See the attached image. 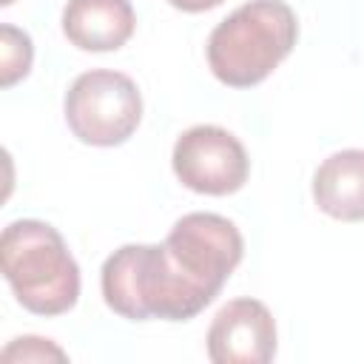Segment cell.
Here are the masks:
<instances>
[{
  "instance_id": "obj_9",
  "label": "cell",
  "mask_w": 364,
  "mask_h": 364,
  "mask_svg": "<svg viewBox=\"0 0 364 364\" xmlns=\"http://www.w3.org/2000/svg\"><path fill=\"white\" fill-rule=\"evenodd\" d=\"M313 199L338 222H364V151L330 154L313 173Z\"/></svg>"
},
{
  "instance_id": "obj_7",
  "label": "cell",
  "mask_w": 364,
  "mask_h": 364,
  "mask_svg": "<svg viewBox=\"0 0 364 364\" xmlns=\"http://www.w3.org/2000/svg\"><path fill=\"white\" fill-rule=\"evenodd\" d=\"M208 358L213 364H267L276 355V321L259 299H233L208 327Z\"/></svg>"
},
{
  "instance_id": "obj_4",
  "label": "cell",
  "mask_w": 364,
  "mask_h": 364,
  "mask_svg": "<svg viewBox=\"0 0 364 364\" xmlns=\"http://www.w3.org/2000/svg\"><path fill=\"white\" fill-rule=\"evenodd\" d=\"M63 111L80 142L114 148L136 131L142 119V94L128 74L94 68L71 82Z\"/></svg>"
},
{
  "instance_id": "obj_1",
  "label": "cell",
  "mask_w": 364,
  "mask_h": 364,
  "mask_svg": "<svg viewBox=\"0 0 364 364\" xmlns=\"http://www.w3.org/2000/svg\"><path fill=\"white\" fill-rule=\"evenodd\" d=\"M105 304L128 321H188L213 299L202 293L162 245H122L100 273Z\"/></svg>"
},
{
  "instance_id": "obj_13",
  "label": "cell",
  "mask_w": 364,
  "mask_h": 364,
  "mask_svg": "<svg viewBox=\"0 0 364 364\" xmlns=\"http://www.w3.org/2000/svg\"><path fill=\"white\" fill-rule=\"evenodd\" d=\"M11 3H14V0H0V6H11Z\"/></svg>"
},
{
  "instance_id": "obj_11",
  "label": "cell",
  "mask_w": 364,
  "mask_h": 364,
  "mask_svg": "<svg viewBox=\"0 0 364 364\" xmlns=\"http://www.w3.org/2000/svg\"><path fill=\"white\" fill-rule=\"evenodd\" d=\"M3 361H48V358H57V361H65V353L60 347H54L48 338H37V336H23V338H14L3 355Z\"/></svg>"
},
{
  "instance_id": "obj_5",
  "label": "cell",
  "mask_w": 364,
  "mask_h": 364,
  "mask_svg": "<svg viewBox=\"0 0 364 364\" xmlns=\"http://www.w3.org/2000/svg\"><path fill=\"white\" fill-rule=\"evenodd\" d=\"M165 247L176 267L210 299L219 296L228 276L245 256L239 228L219 213H185L165 236Z\"/></svg>"
},
{
  "instance_id": "obj_8",
  "label": "cell",
  "mask_w": 364,
  "mask_h": 364,
  "mask_svg": "<svg viewBox=\"0 0 364 364\" xmlns=\"http://www.w3.org/2000/svg\"><path fill=\"white\" fill-rule=\"evenodd\" d=\"M136 28L131 0H68L63 9V34L82 51H117Z\"/></svg>"
},
{
  "instance_id": "obj_3",
  "label": "cell",
  "mask_w": 364,
  "mask_h": 364,
  "mask_svg": "<svg viewBox=\"0 0 364 364\" xmlns=\"http://www.w3.org/2000/svg\"><path fill=\"white\" fill-rule=\"evenodd\" d=\"M296 11L284 0H250L228 14L208 37V65L230 88L259 85L293 51Z\"/></svg>"
},
{
  "instance_id": "obj_6",
  "label": "cell",
  "mask_w": 364,
  "mask_h": 364,
  "mask_svg": "<svg viewBox=\"0 0 364 364\" xmlns=\"http://www.w3.org/2000/svg\"><path fill=\"white\" fill-rule=\"evenodd\" d=\"M176 179L208 196L236 193L250 173L245 145L219 125H193L176 142L171 154Z\"/></svg>"
},
{
  "instance_id": "obj_2",
  "label": "cell",
  "mask_w": 364,
  "mask_h": 364,
  "mask_svg": "<svg viewBox=\"0 0 364 364\" xmlns=\"http://www.w3.org/2000/svg\"><path fill=\"white\" fill-rule=\"evenodd\" d=\"M0 267L17 301L34 316H63L80 299V267L48 222L17 219L6 225Z\"/></svg>"
},
{
  "instance_id": "obj_10",
  "label": "cell",
  "mask_w": 364,
  "mask_h": 364,
  "mask_svg": "<svg viewBox=\"0 0 364 364\" xmlns=\"http://www.w3.org/2000/svg\"><path fill=\"white\" fill-rule=\"evenodd\" d=\"M34 46L31 37L14 26H0V85L11 88L17 80H23L31 68Z\"/></svg>"
},
{
  "instance_id": "obj_12",
  "label": "cell",
  "mask_w": 364,
  "mask_h": 364,
  "mask_svg": "<svg viewBox=\"0 0 364 364\" xmlns=\"http://www.w3.org/2000/svg\"><path fill=\"white\" fill-rule=\"evenodd\" d=\"M173 9H179V11H191V14H196V11H208V9H216L219 3H225V0H168Z\"/></svg>"
}]
</instances>
